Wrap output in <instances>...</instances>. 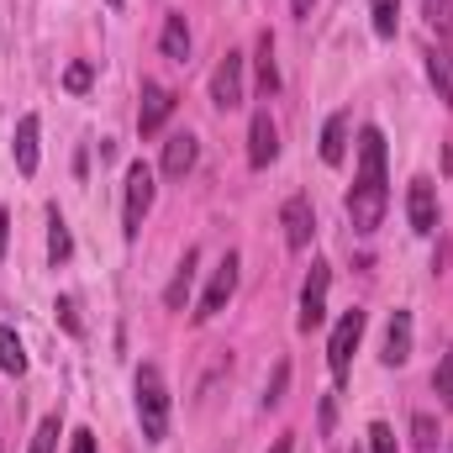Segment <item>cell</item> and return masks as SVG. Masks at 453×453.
<instances>
[{"instance_id": "1", "label": "cell", "mask_w": 453, "mask_h": 453, "mask_svg": "<svg viewBox=\"0 0 453 453\" xmlns=\"http://www.w3.org/2000/svg\"><path fill=\"white\" fill-rule=\"evenodd\" d=\"M385 206H390V190H385V132L380 127H364L358 132V174H353V190H348V222L353 232H374L385 222Z\"/></svg>"}, {"instance_id": "2", "label": "cell", "mask_w": 453, "mask_h": 453, "mask_svg": "<svg viewBox=\"0 0 453 453\" xmlns=\"http://www.w3.org/2000/svg\"><path fill=\"white\" fill-rule=\"evenodd\" d=\"M132 395H137V422H142V438H148V443H164V438H169V385H164L158 364H142V369H137Z\"/></svg>"}, {"instance_id": "3", "label": "cell", "mask_w": 453, "mask_h": 453, "mask_svg": "<svg viewBox=\"0 0 453 453\" xmlns=\"http://www.w3.org/2000/svg\"><path fill=\"white\" fill-rule=\"evenodd\" d=\"M153 190H158V185H153V169L137 158V164L127 169V201H121V237H127V242L142 232V217L153 211Z\"/></svg>"}, {"instance_id": "4", "label": "cell", "mask_w": 453, "mask_h": 453, "mask_svg": "<svg viewBox=\"0 0 453 453\" xmlns=\"http://www.w3.org/2000/svg\"><path fill=\"white\" fill-rule=\"evenodd\" d=\"M364 338V311L353 306V311H342L338 327H333V338H327V369H333V380H348V364H353V348Z\"/></svg>"}, {"instance_id": "5", "label": "cell", "mask_w": 453, "mask_h": 453, "mask_svg": "<svg viewBox=\"0 0 453 453\" xmlns=\"http://www.w3.org/2000/svg\"><path fill=\"white\" fill-rule=\"evenodd\" d=\"M327 285H333V269L327 264H311V274L301 285V317H296L301 333H317L327 322Z\"/></svg>"}, {"instance_id": "6", "label": "cell", "mask_w": 453, "mask_h": 453, "mask_svg": "<svg viewBox=\"0 0 453 453\" xmlns=\"http://www.w3.org/2000/svg\"><path fill=\"white\" fill-rule=\"evenodd\" d=\"M280 226H285V248H290V253H306V248H311V232H317L311 201H306V196H290V201L280 206Z\"/></svg>"}, {"instance_id": "7", "label": "cell", "mask_w": 453, "mask_h": 453, "mask_svg": "<svg viewBox=\"0 0 453 453\" xmlns=\"http://www.w3.org/2000/svg\"><path fill=\"white\" fill-rule=\"evenodd\" d=\"M232 290H237V253H226L222 264L211 269V285H206V296H201V306H196V322H211L217 311H226Z\"/></svg>"}, {"instance_id": "8", "label": "cell", "mask_w": 453, "mask_h": 453, "mask_svg": "<svg viewBox=\"0 0 453 453\" xmlns=\"http://www.w3.org/2000/svg\"><path fill=\"white\" fill-rule=\"evenodd\" d=\"M406 217H411V232H438V185L427 180V174H417L411 185H406Z\"/></svg>"}, {"instance_id": "9", "label": "cell", "mask_w": 453, "mask_h": 453, "mask_svg": "<svg viewBox=\"0 0 453 453\" xmlns=\"http://www.w3.org/2000/svg\"><path fill=\"white\" fill-rule=\"evenodd\" d=\"M211 106L217 111H237L242 106V53H226L211 69Z\"/></svg>"}, {"instance_id": "10", "label": "cell", "mask_w": 453, "mask_h": 453, "mask_svg": "<svg viewBox=\"0 0 453 453\" xmlns=\"http://www.w3.org/2000/svg\"><path fill=\"white\" fill-rule=\"evenodd\" d=\"M174 116V90H164L158 80H142V106H137V132L153 137L164 132V121Z\"/></svg>"}, {"instance_id": "11", "label": "cell", "mask_w": 453, "mask_h": 453, "mask_svg": "<svg viewBox=\"0 0 453 453\" xmlns=\"http://www.w3.org/2000/svg\"><path fill=\"white\" fill-rule=\"evenodd\" d=\"M280 158V127L269 111H253V127H248V164L253 169H269Z\"/></svg>"}, {"instance_id": "12", "label": "cell", "mask_w": 453, "mask_h": 453, "mask_svg": "<svg viewBox=\"0 0 453 453\" xmlns=\"http://www.w3.org/2000/svg\"><path fill=\"white\" fill-rule=\"evenodd\" d=\"M380 358H385L390 369H401V364L411 358V311H390V322H385V342H380Z\"/></svg>"}, {"instance_id": "13", "label": "cell", "mask_w": 453, "mask_h": 453, "mask_svg": "<svg viewBox=\"0 0 453 453\" xmlns=\"http://www.w3.org/2000/svg\"><path fill=\"white\" fill-rule=\"evenodd\" d=\"M196 158H201V142H196L190 132H174V137L164 142V174H169V180H185V174L196 169Z\"/></svg>"}, {"instance_id": "14", "label": "cell", "mask_w": 453, "mask_h": 453, "mask_svg": "<svg viewBox=\"0 0 453 453\" xmlns=\"http://www.w3.org/2000/svg\"><path fill=\"white\" fill-rule=\"evenodd\" d=\"M37 127H42V121L27 111L21 121H16V137H11V158H16V169H21L27 180L37 174Z\"/></svg>"}, {"instance_id": "15", "label": "cell", "mask_w": 453, "mask_h": 453, "mask_svg": "<svg viewBox=\"0 0 453 453\" xmlns=\"http://www.w3.org/2000/svg\"><path fill=\"white\" fill-rule=\"evenodd\" d=\"M158 48H164V58H169V64H190V27H185V16H180V11H169V16H164Z\"/></svg>"}, {"instance_id": "16", "label": "cell", "mask_w": 453, "mask_h": 453, "mask_svg": "<svg viewBox=\"0 0 453 453\" xmlns=\"http://www.w3.org/2000/svg\"><path fill=\"white\" fill-rule=\"evenodd\" d=\"M196 264H201V253H196V248H185V258L174 264V280H169V290H164V306H169V311H185L190 285H196Z\"/></svg>"}, {"instance_id": "17", "label": "cell", "mask_w": 453, "mask_h": 453, "mask_svg": "<svg viewBox=\"0 0 453 453\" xmlns=\"http://www.w3.org/2000/svg\"><path fill=\"white\" fill-rule=\"evenodd\" d=\"M253 58H258V90L274 96L280 90V64H274V32H258L253 42Z\"/></svg>"}, {"instance_id": "18", "label": "cell", "mask_w": 453, "mask_h": 453, "mask_svg": "<svg viewBox=\"0 0 453 453\" xmlns=\"http://www.w3.org/2000/svg\"><path fill=\"white\" fill-rule=\"evenodd\" d=\"M348 158V111H333L322 127V164H342Z\"/></svg>"}, {"instance_id": "19", "label": "cell", "mask_w": 453, "mask_h": 453, "mask_svg": "<svg viewBox=\"0 0 453 453\" xmlns=\"http://www.w3.org/2000/svg\"><path fill=\"white\" fill-rule=\"evenodd\" d=\"M69 253H74V237H69V222L58 217V206H48V264L58 269V264H69Z\"/></svg>"}, {"instance_id": "20", "label": "cell", "mask_w": 453, "mask_h": 453, "mask_svg": "<svg viewBox=\"0 0 453 453\" xmlns=\"http://www.w3.org/2000/svg\"><path fill=\"white\" fill-rule=\"evenodd\" d=\"M427 80H433L438 101L453 106V64H449V53H443V48H433V53H427Z\"/></svg>"}, {"instance_id": "21", "label": "cell", "mask_w": 453, "mask_h": 453, "mask_svg": "<svg viewBox=\"0 0 453 453\" xmlns=\"http://www.w3.org/2000/svg\"><path fill=\"white\" fill-rule=\"evenodd\" d=\"M0 369H5L11 380L27 374V348H21V338H16L11 327H0Z\"/></svg>"}, {"instance_id": "22", "label": "cell", "mask_w": 453, "mask_h": 453, "mask_svg": "<svg viewBox=\"0 0 453 453\" xmlns=\"http://www.w3.org/2000/svg\"><path fill=\"white\" fill-rule=\"evenodd\" d=\"M369 16H374V37H395V27H401V0H369Z\"/></svg>"}, {"instance_id": "23", "label": "cell", "mask_w": 453, "mask_h": 453, "mask_svg": "<svg viewBox=\"0 0 453 453\" xmlns=\"http://www.w3.org/2000/svg\"><path fill=\"white\" fill-rule=\"evenodd\" d=\"M58 449V417H42L37 422V433H32V449L27 453H53Z\"/></svg>"}, {"instance_id": "24", "label": "cell", "mask_w": 453, "mask_h": 453, "mask_svg": "<svg viewBox=\"0 0 453 453\" xmlns=\"http://www.w3.org/2000/svg\"><path fill=\"white\" fill-rule=\"evenodd\" d=\"M285 385H290V364H274V374H269V385H264V411L285 401Z\"/></svg>"}, {"instance_id": "25", "label": "cell", "mask_w": 453, "mask_h": 453, "mask_svg": "<svg viewBox=\"0 0 453 453\" xmlns=\"http://www.w3.org/2000/svg\"><path fill=\"white\" fill-rule=\"evenodd\" d=\"M411 443H417L422 453H427L433 443H438V422H433L427 411H417V417H411Z\"/></svg>"}, {"instance_id": "26", "label": "cell", "mask_w": 453, "mask_h": 453, "mask_svg": "<svg viewBox=\"0 0 453 453\" xmlns=\"http://www.w3.org/2000/svg\"><path fill=\"white\" fill-rule=\"evenodd\" d=\"M427 21L438 37H453V0H427Z\"/></svg>"}, {"instance_id": "27", "label": "cell", "mask_w": 453, "mask_h": 453, "mask_svg": "<svg viewBox=\"0 0 453 453\" xmlns=\"http://www.w3.org/2000/svg\"><path fill=\"white\" fill-rule=\"evenodd\" d=\"M433 390H438L443 406H453V348L443 353V364H438V374H433Z\"/></svg>"}, {"instance_id": "28", "label": "cell", "mask_w": 453, "mask_h": 453, "mask_svg": "<svg viewBox=\"0 0 453 453\" xmlns=\"http://www.w3.org/2000/svg\"><path fill=\"white\" fill-rule=\"evenodd\" d=\"M90 80H96V69H90V64H69L64 90H69V96H85V90H90Z\"/></svg>"}, {"instance_id": "29", "label": "cell", "mask_w": 453, "mask_h": 453, "mask_svg": "<svg viewBox=\"0 0 453 453\" xmlns=\"http://www.w3.org/2000/svg\"><path fill=\"white\" fill-rule=\"evenodd\" d=\"M369 453H401V449H395L390 422H369Z\"/></svg>"}, {"instance_id": "30", "label": "cell", "mask_w": 453, "mask_h": 453, "mask_svg": "<svg viewBox=\"0 0 453 453\" xmlns=\"http://www.w3.org/2000/svg\"><path fill=\"white\" fill-rule=\"evenodd\" d=\"M58 322H64V327H69V333H74V338H80V333H85V327H80V317H74V301H69V296H64V301H58Z\"/></svg>"}, {"instance_id": "31", "label": "cell", "mask_w": 453, "mask_h": 453, "mask_svg": "<svg viewBox=\"0 0 453 453\" xmlns=\"http://www.w3.org/2000/svg\"><path fill=\"white\" fill-rule=\"evenodd\" d=\"M69 453H96V433H90V427H80V433H74V443H69Z\"/></svg>"}, {"instance_id": "32", "label": "cell", "mask_w": 453, "mask_h": 453, "mask_svg": "<svg viewBox=\"0 0 453 453\" xmlns=\"http://www.w3.org/2000/svg\"><path fill=\"white\" fill-rule=\"evenodd\" d=\"M290 11H296V21H306V16L317 11V0H290Z\"/></svg>"}, {"instance_id": "33", "label": "cell", "mask_w": 453, "mask_h": 453, "mask_svg": "<svg viewBox=\"0 0 453 453\" xmlns=\"http://www.w3.org/2000/svg\"><path fill=\"white\" fill-rule=\"evenodd\" d=\"M269 453H296V433H285V438H280V443H274Z\"/></svg>"}, {"instance_id": "34", "label": "cell", "mask_w": 453, "mask_h": 453, "mask_svg": "<svg viewBox=\"0 0 453 453\" xmlns=\"http://www.w3.org/2000/svg\"><path fill=\"white\" fill-rule=\"evenodd\" d=\"M5 226H11V217H5V211H0V253H5Z\"/></svg>"}, {"instance_id": "35", "label": "cell", "mask_w": 453, "mask_h": 453, "mask_svg": "<svg viewBox=\"0 0 453 453\" xmlns=\"http://www.w3.org/2000/svg\"><path fill=\"white\" fill-rule=\"evenodd\" d=\"M106 5H111V11H116V5H121V0H106Z\"/></svg>"}]
</instances>
